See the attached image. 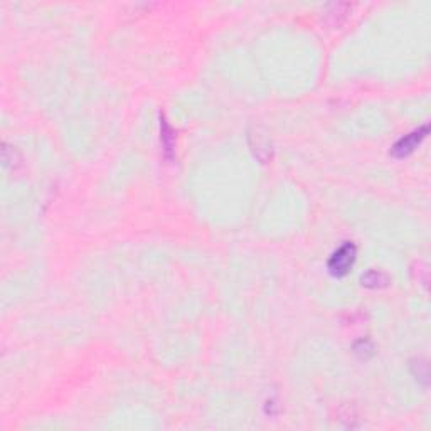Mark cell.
Returning <instances> with one entry per match:
<instances>
[{
    "label": "cell",
    "instance_id": "cell-2",
    "mask_svg": "<svg viewBox=\"0 0 431 431\" xmlns=\"http://www.w3.org/2000/svg\"><path fill=\"white\" fill-rule=\"evenodd\" d=\"M426 135H428V125H423L421 128H418V130L408 133V135H404L401 140H398L394 144L393 149H391V155L396 159L408 157V155L415 152L416 146L425 140Z\"/></svg>",
    "mask_w": 431,
    "mask_h": 431
},
{
    "label": "cell",
    "instance_id": "cell-1",
    "mask_svg": "<svg viewBox=\"0 0 431 431\" xmlns=\"http://www.w3.org/2000/svg\"><path fill=\"white\" fill-rule=\"evenodd\" d=\"M355 256H357V248H355V244L344 243L339 250L331 256V260H328V272L337 278L345 277V275L349 273V270L352 268Z\"/></svg>",
    "mask_w": 431,
    "mask_h": 431
},
{
    "label": "cell",
    "instance_id": "cell-3",
    "mask_svg": "<svg viewBox=\"0 0 431 431\" xmlns=\"http://www.w3.org/2000/svg\"><path fill=\"white\" fill-rule=\"evenodd\" d=\"M362 285L367 288H381L386 287L389 283L388 275L383 272H377V270H371V272H367L364 277L361 278Z\"/></svg>",
    "mask_w": 431,
    "mask_h": 431
}]
</instances>
